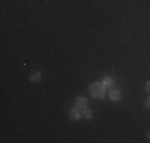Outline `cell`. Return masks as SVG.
<instances>
[{"instance_id": "7", "label": "cell", "mask_w": 150, "mask_h": 143, "mask_svg": "<svg viewBox=\"0 0 150 143\" xmlns=\"http://www.w3.org/2000/svg\"><path fill=\"white\" fill-rule=\"evenodd\" d=\"M83 116H86L88 119H91V118H93V111L90 108H83Z\"/></svg>"}, {"instance_id": "4", "label": "cell", "mask_w": 150, "mask_h": 143, "mask_svg": "<svg viewBox=\"0 0 150 143\" xmlns=\"http://www.w3.org/2000/svg\"><path fill=\"white\" fill-rule=\"evenodd\" d=\"M77 107L78 108H86V99L85 97H77Z\"/></svg>"}, {"instance_id": "1", "label": "cell", "mask_w": 150, "mask_h": 143, "mask_svg": "<svg viewBox=\"0 0 150 143\" xmlns=\"http://www.w3.org/2000/svg\"><path fill=\"white\" fill-rule=\"evenodd\" d=\"M105 86L102 84V83H99V81H96V83H93L90 86V92H91V95L94 99H104V95H105Z\"/></svg>"}, {"instance_id": "9", "label": "cell", "mask_w": 150, "mask_h": 143, "mask_svg": "<svg viewBox=\"0 0 150 143\" xmlns=\"http://www.w3.org/2000/svg\"><path fill=\"white\" fill-rule=\"evenodd\" d=\"M145 91L150 94V81H147V83H145Z\"/></svg>"}, {"instance_id": "2", "label": "cell", "mask_w": 150, "mask_h": 143, "mask_svg": "<svg viewBox=\"0 0 150 143\" xmlns=\"http://www.w3.org/2000/svg\"><path fill=\"white\" fill-rule=\"evenodd\" d=\"M109 97H110V100H113V102H117V100H120L121 94H120V91H118V89H110V92H109Z\"/></svg>"}, {"instance_id": "6", "label": "cell", "mask_w": 150, "mask_h": 143, "mask_svg": "<svg viewBox=\"0 0 150 143\" xmlns=\"http://www.w3.org/2000/svg\"><path fill=\"white\" fill-rule=\"evenodd\" d=\"M42 78V73L40 72H34V73H32V76H30V80L32 81H38Z\"/></svg>"}, {"instance_id": "3", "label": "cell", "mask_w": 150, "mask_h": 143, "mask_svg": "<svg viewBox=\"0 0 150 143\" xmlns=\"http://www.w3.org/2000/svg\"><path fill=\"white\" fill-rule=\"evenodd\" d=\"M70 119H74V121H77L78 119V118H80L81 116V111H80V110H78V108H72V110H70Z\"/></svg>"}, {"instance_id": "8", "label": "cell", "mask_w": 150, "mask_h": 143, "mask_svg": "<svg viewBox=\"0 0 150 143\" xmlns=\"http://www.w3.org/2000/svg\"><path fill=\"white\" fill-rule=\"evenodd\" d=\"M144 105L147 107V108H150V97H147L145 99V102H144Z\"/></svg>"}, {"instance_id": "5", "label": "cell", "mask_w": 150, "mask_h": 143, "mask_svg": "<svg viewBox=\"0 0 150 143\" xmlns=\"http://www.w3.org/2000/svg\"><path fill=\"white\" fill-rule=\"evenodd\" d=\"M102 84H104L105 88H112V86H113V80L110 76H105L104 80H102Z\"/></svg>"}, {"instance_id": "10", "label": "cell", "mask_w": 150, "mask_h": 143, "mask_svg": "<svg viewBox=\"0 0 150 143\" xmlns=\"http://www.w3.org/2000/svg\"><path fill=\"white\" fill-rule=\"evenodd\" d=\"M147 137H149V138H150V132H149V134H147Z\"/></svg>"}]
</instances>
